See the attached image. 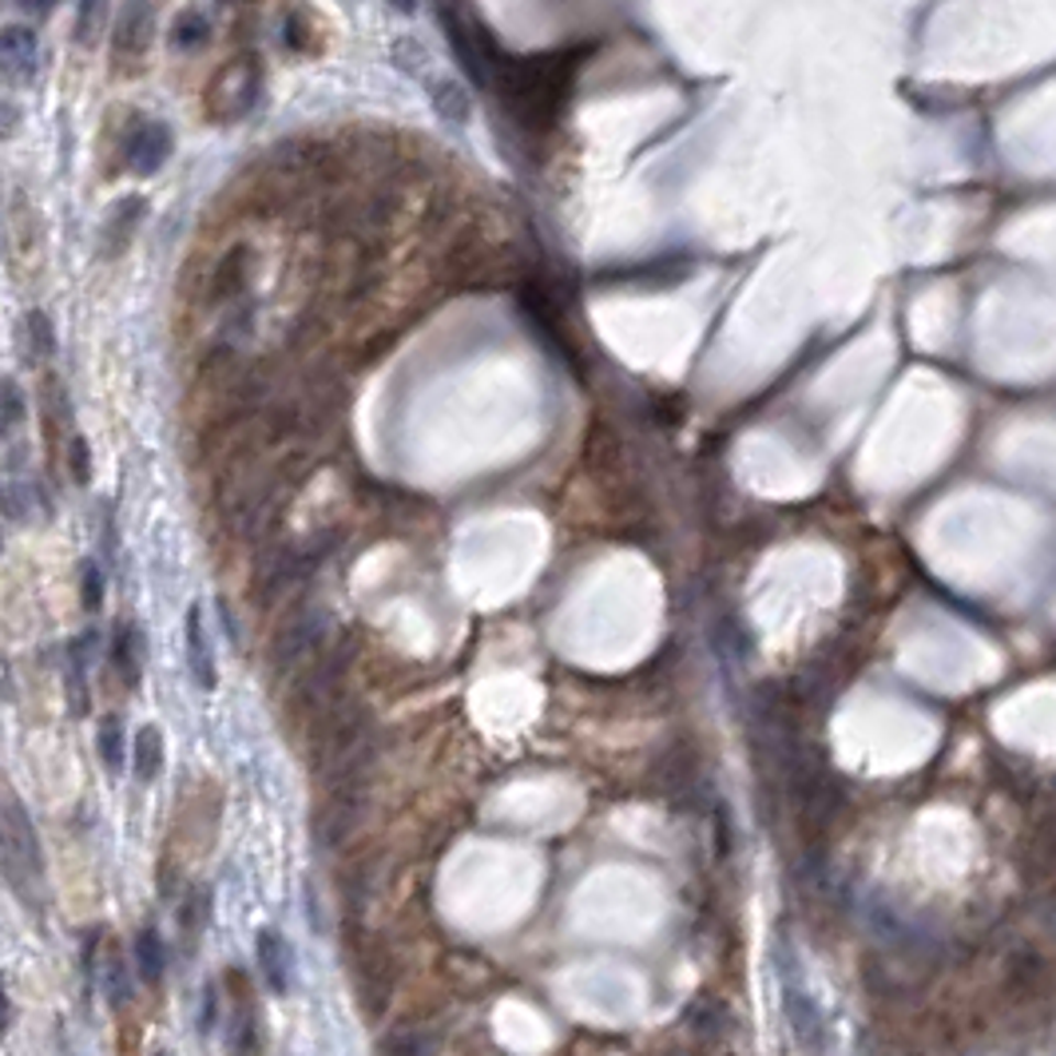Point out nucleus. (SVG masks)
I'll list each match as a JSON object with an SVG mask.
<instances>
[{
    "mask_svg": "<svg viewBox=\"0 0 1056 1056\" xmlns=\"http://www.w3.org/2000/svg\"><path fill=\"white\" fill-rule=\"evenodd\" d=\"M143 219V199H123V204H116V211L108 215V227H103V239H108V251H120V246H128V239H132L135 223Z\"/></svg>",
    "mask_w": 1056,
    "mask_h": 1056,
    "instance_id": "15",
    "label": "nucleus"
},
{
    "mask_svg": "<svg viewBox=\"0 0 1056 1056\" xmlns=\"http://www.w3.org/2000/svg\"><path fill=\"white\" fill-rule=\"evenodd\" d=\"M29 4H32V9H36V12H48L52 4H56V0H29Z\"/></svg>",
    "mask_w": 1056,
    "mask_h": 1056,
    "instance_id": "30",
    "label": "nucleus"
},
{
    "mask_svg": "<svg viewBox=\"0 0 1056 1056\" xmlns=\"http://www.w3.org/2000/svg\"><path fill=\"white\" fill-rule=\"evenodd\" d=\"M103 16H108V0H80V9H76V36H80V44L96 41Z\"/></svg>",
    "mask_w": 1056,
    "mask_h": 1056,
    "instance_id": "23",
    "label": "nucleus"
},
{
    "mask_svg": "<svg viewBox=\"0 0 1056 1056\" xmlns=\"http://www.w3.org/2000/svg\"><path fill=\"white\" fill-rule=\"evenodd\" d=\"M100 759L112 774L123 771V723H120V715H103L100 719Z\"/></svg>",
    "mask_w": 1056,
    "mask_h": 1056,
    "instance_id": "20",
    "label": "nucleus"
},
{
    "mask_svg": "<svg viewBox=\"0 0 1056 1056\" xmlns=\"http://www.w3.org/2000/svg\"><path fill=\"white\" fill-rule=\"evenodd\" d=\"M68 469L76 485H92V453H88V441L80 433H72L68 441Z\"/></svg>",
    "mask_w": 1056,
    "mask_h": 1056,
    "instance_id": "25",
    "label": "nucleus"
},
{
    "mask_svg": "<svg viewBox=\"0 0 1056 1056\" xmlns=\"http://www.w3.org/2000/svg\"><path fill=\"white\" fill-rule=\"evenodd\" d=\"M135 965H140L143 981H152V986L163 977V969H167V949H163L160 930H143V934L135 937Z\"/></svg>",
    "mask_w": 1056,
    "mask_h": 1056,
    "instance_id": "16",
    "label": "nucleus"
},
{
    "mask_svg": "<svg viewBox=\"0 0 1056 1056\" xmlns=\"http://www.w3.org/2000/svg\"><path fill=\"white\" fill-rule=\"evenodd\" d=\"M24 350H29V358H36V362L56 354V338H52V322L44 310H29V315H24Z\"/></svg>",
    "mask_w": 1056,
    "mask_h": 1056,
    "instance_id": "18",
    "label": "nucleus"
},
{
    "mask_svg": "<svg viewBox=\"0 0 1056 1056\" xmlns=\"http://www.w3.org/2000/svg\"><path fill=\"white\" fill-rule=\"evenodd\" d=\"M24 421V397H21V386L12 382V377H4V437L12 441V433L21 429Z\"/></svg>",
    "mask_w": 1056,
    "mask_h": 1056,
    "instance_id": "27",
    "label": "nucleus"
},
{
    "mask_svg": "<svg viewBox=\"0 0 1056 1056\" xmlns=\"http://www.w3.org/2000/svg\"><path fill=\"white\" fill-rule=\"evenodd\" d=\"M223 4H227V0H223Z\"/></svg>",
    "mask_w": 1056,
    "mask_h": 1056,
    "instance_id": "31",
    "label": "nucleus"
},
{
    "mask_svg": "<svg viewBox=\"0 0 1056 1056\" xmlns=\"http://www.w3.org/2000/svg\"><path fill=\"white\" fill-rule=\"evenodd\" d=\"M501 76H505L501 88H505L508 112L517 116L528 132H537L560 116V103L569 96L572 61L569 56H540V61L501 68Z\"/></svg>",
    "mask_w": 1056,
    "mask_h": 1056,
    "instance_id": "1",
    "label": "nucleus"
},
{
    "mask_svg": "<svg viewBox=\"0 0 1056 1056\" xmlns=\"http://www.w3.org/2000/svg\"><path fill=\"white\" fill-rule=\"evenodd\" d=\"M172 128L163 120H147V116H135L123 132V163L132 167L135 175H155L163 163L172 160Z\"/></svg>",
    "mask_w": 1056,
    "mask_h": 1056,
    "instance_id": "5",
    "label": "nucleus"
},
{
    "mask_svg": "<svg viewBox=\"0 0 1056 1056\" xmlns=\"http://www.w3.org/2000/svg\"><path fill=\"white\" fill-rule=\"evenodd\" d=\"M322 640H326V612L322 608L306 604V608L290 612L275 636V668L290 671L295 663H302L306 656H315V651L322 648Z\"/></svg>",
    "mask_w": 1056,
    "mask_h": 1056,
    "instance_id": "3",
    "label": "nucleus"
},
{
    "mask_svg": "<svg viewBox=\"0 0 1056 1056\" xmlns=\"http://www.w3.org/2000/svg\"><path fill=\"white\" fill-rule=\"evenodd\" d=\"M112 660H116V671L123 675V683L135 688V683H140V668H143V636L135 624H120L116 644H112Z\"/></svg>",
    "mask_w": 1056,
    "mask_h": 1056,
    "instance_id": "12",
    "label": "nucleus"
},
{
    "mask_svg": "<svg viewBox=\"0 0 1056 1056\" xmlns=\"http://www.w3.org/2000/svg\"><path fill=\"white\" fill-rule=\"evenodd\" d=\"M155 36V12H152V0H123V12L120 21H116V61L120 64H132L140 61L143 52H147V44H152Z\"/></svg>",
    "mask_w": 1056,
    "mask_h": 1056,
    "instance_id": "7",
    "label": "nucleus"
},
{
    "mask_svg": "<svg viewBox=\"0 0 1056 1056\" xmlns=\"http://www.w3.org/2000/svg\"><path fill=\"white\" fill-rule=\"evenodd\" d=\"M215 32H211V21H207L204 12L199 9H187L179 21H175V29H172V48L175 52H199V48H207V41H211Z\"/></svg>",
    "mask_w": 1056,
    "mask_h": 1056,
    "instance_id": "14",
    "label": "nucleus"
},
{
    "mask_svg": "<svg viewBox=\"0 0 1056 1056\" xmlns=\"http://www.w3.org/2000/svg\"><path fill=\"white\" fill-rule=\"evenodd\" d=\"M246 271H251V251L243 243L231 246L211 271V302L231 306L246 290Z\"/></svg>",
    "mask_w": 1056,
    "mask_h": 1056,
    "instance_id": "10",
    "label": "nucleus"
},
{
    "mask_svg": "<svg viewBox=\"0 0 1056 1056\" xmlns=\"http://www.w3.org/2000/svg\"><path fill=\"white\" fill-rule=\"evenodd\" d=\"M389 4H394L397 12H414V4H417V0H389Z\"/></svg>",
    "mask_w": 1056,
    "mask_h": 1056,
    "instance_id": "29",
    "label": "nucleus"
},
{
    "mask_svg": "<svg viewBox=\"0 0 1056 1056\" xmlns=\"http://www.w3.org/2000/svg\"><path fill=\"white\" fill-rule=\"evenodd\" d=\"M163 771V732L160 727H140L135 732V774H140V782H152L160 779Z\"/></svg>",
    "mask_w": 1056,
    "mask_h": 1056,
    "instance_id": "13",
    "label": "nucleus"
},
{
    "mask_svg": "<svg viewBox=\"0 0 1056 1056\" xmlns=\"http://www.w3.org/2000/svg\"><path fill=\"white\" fill-rule=\"evenodd\" d=\"M254 103V61L243 56V61L227 64L219 72V80L211 88V112L219 120H239Z\"/></svg>",
    "mask_w": 1056,
    "mask_h": 1056,
    "instance_id": "6",
    "label": "nucleus"
},
{
    "mask_svg": "<svg viewBox=\"0 0 1056 1056\" xmlns=\"http://www.w3.org/2000/svg\"><path fill=\"white\" fill-rule=\"evenodd\" d=\"M184 636H187V668H191L195 683L204 691H215V656L204 628V604H191V608H187Z\"/></svg>",
    "mask_w": 1056,
    "mask_h": 1056,
    "instance_id": "9",
    "label": "nucleus"
},
{
    "mask_svg": "<svg viewBox=\"0 0 1056 1056\" xmlns=\"http://www.w3.org/2000/svg\"><path fill=\"white\" fill-rule=\"evenodd\" d=\"M207 914H211V894H207V890H195V894L184 902V914H179V925H184V942L187 945L199 942V930L207 925Z\"/></svg>",
    "mask_w": 1056,
    "mask_h": 1056,
    "instance_id": "21",
    "label": "nucleus"
},
{
    "mask_svg": "<svg viewBox=\"0 0 1056 1056\" xmlns=\"http://www.w3.org/2000/svg\"><path fill=\"white\" fill-rule=\"evenodd\" d=\"M774 965H779V981H782V1009H787V1021H791L794 1036L803 1041L806 1048L823 1045V1013L811 1001L803 986V974H799V957L787 942L774 945Z\"/></svg>",
    "mask_w": 1056,
    "mask_h": 1056,
    "instance_id": "2",
    "label": "nucleus"
},
{
    "mask_svg": "<svg viewBox=\"0 0 1056 1056\" xmlns=\"http://www.w3.org/2000/svg\"><path fill=\"white\" fill-rule=\"evenodd\" d=\"M88 636H80V640L68 648V691H72V707H76V715L88 712Z\"/></svg>",
    "mask_w": 1056,
    "mask_h": 1056,
    "instance_id": "17",
    "label": "nucleus"
},
{
    "mask_svg": "<svg viewBox=\"0 0 1056 1056\" xmlns=\"http://www.w3.org/2000/svg\"><path fill=\"white\" fill-rule=\"evenodd\" d=\"M1009 977H1013V989H1021V997L1036 993V989L1045 986V961H1041L1036 954H1021V957H1013Z\"/></svg>",
    "mask_w": 1056,
    "mask_h": 1056,
    "instance_id": "22",
    "label": "nucleus"
},
{
    "mask_svg": "<svg viewBox=\"0 0 1056 1056\" xmlns=\"http://www.w3.org/2000/svg\"><path fill=\"white\" fill-rule=\"evenodd\" d=\"M80 596H84V608L88 612H100V604H103V572H100V564H84V572H80Z\"/></svg>",
    "mask_w": 1056,
    "mask_h": 1056,
    "instance_id": "26",
    "label": "nucleus"
},
{
    "mask_svg": "<svg viewBox=\"0 0 1056 1056\" xmlns=\"http://www.w3.org/2000/svg\"><path fill=\"white\" fill-rule=\"evenodd\" d=\"M36 64H41L36 32L21 29V24H9V29H4V68H9V76L12 80H32V76H36Z\"/></svg>",
    "mask_w": 1056,
    "mask_h": 1056,
    "instance_id": "11",
    "label": "nucleus"
},
{
    "mask_svg": "<svg viewBox=\"0 0 1056 1056\" xmlns=\"http://www.w3.org/2000/svg\"><path fill=\"white\" fill-rule=\"evenodd\" d=\"M433 108H437V116L446 123H465L469 120V92L461 88V84H453V80H441V84H433Z\"/></svg>",
    "mask_w": 1056,
    "mask_h": 1056,
    "instance_id": "19",
    "label": "nucleus"
},
{
    "mask_svg": "<svg viewBox=\"0 0 1056 1056\" xmlns=\"http://www.w3.org/2000/svg\"><path fill=\"white\" fill-rule=\"evenodd\" d=\"M254 954H258V969H263L266 986L275 993H286L290 981H295V949H290V942L283 934H275V930H258Z\"/></svg>",
    "mask_w": 1056,
    "mask_h": 1056,
    "instance_id": "8",
    "label": "nucleus"
},
{
    "mask_svg": "<svg viewBox=\"0 0 1056 1056\" xmlns=\"http://www.w3.org/2000/svg\"><path fill=\"white\" fill-rule=\"evenodd\" d=\"M4 870H9V882L24 894V873L29 878H41L44 862L41 850H36V831H32L29 814L21 811L16 799H9V811H4Z\"/></svg>",
    "mask_w": 1056,
    "mask_h": 1056,
    "instance_id": "4",
    "label": "nucleus"
},
{
    "mask_svg": "<svg viewBox=\"0 0 1056 1056\" xmlns=\"http://www.w3.org/2000/svg\"><path fill=\"white\" fill-rule=\"evenodd\" d=\"M103 981H108V997H112V1005H123V1001H128V993H132V986H128V965H123L120 949H112V954H108Z\"/></svg>",
    "mask_w": 1056,
    "mask_h": 1056,
    "instance_id": "24",
    "label": "nucleus"
},
{
    "mask_svg": "<svg viewBox=\"0 0 1056 1056\" xmlns=\"http://www.w3.org/2000/svg\"><path fill=\"white\" fill-rule=\"evenodd\" d=\"M215 1009H219V1001H215V986H207V993H204V1021H199V1028H204V1036L215 1028Z\"/></svg>",
    "mask_w": 1056,
    "mask_h": 1056,
    "instance_id": "28",
    "label": "nucleus"
}]
</instances>
